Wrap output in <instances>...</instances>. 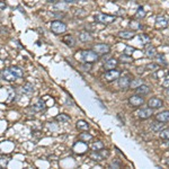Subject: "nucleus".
<instances>
[{
    "instance_id": "nucleus-18",
    "label": "nucleus",
    "mask_w": 169,
    "mask_h": 169,
    "mask_svg": "<svg viewBox=\"0 0 169 169\" xmlns=\"http://www.w3.org/2000/svg\"><path fill=\"white\" fill-rule=\"evenodd\" d=\"M62 42L66 45H68V46H70V47H72V46L76 45V40H74V37L72 35H66L62 38Z\"/></svg>"
},
{
    "instance_id": "nucleus-32",
    "label": "nucleus",
    "mask_w": 169,
    "mask_h": 169,
    "mask_svg": "<svg viewBox=\"0 0 169 169\" xmlns=\"http://www.w3.org/2000/svg\"><path fill=\"white\" fill-rule=\"evenodd\" d=\"M120 60H121L122 62H124V63H132V58H131V55H127V54L121 55Z\"/></svg>"
},
{
    "instance_id": "nucleus-41",
    "label": "nucleus",
    "mask_w": 169,
    "mask_h": 169,
    "mask_svg": "<svg viewBox=\"0 0 169 169\" xmlns=\"http://www.w3.org/2000/svg\"><path fill=\"white\" fill-rule=\"evenodd\" d=\"M64 2H66V4H74V2H76L77 0H63Z\"/></svg>"
},
{
    "instance_id": "nucleus-5",
    "label": "nucleus",
    "mask_w": 169,
    "mask_h": 169,
    "mask_svg": "<svg viewBox=\"0 0 169 169\" xmlns=\"http://www.w3.org/2000/svg\"><path fill=\"white\" fill-rule=\"evenodd\" d=\"M120 78V71L118 70H115V69H110V70H107L105 74H104V79L108 82H112V81H115L116 79Z\"/></svg>"
},
{
    "instance_id": "nucleus-42",
    "label": "nucleus",
    "mask_w": 169,
    "mask_h": 169,
    "mask_svg": "<svg viewBox=\"0 0 169 169\" xmlns=\"http://www.w3.org/2000/svg\"><path fill=\"white\" fill-rule=\"evenodd\" d=\"M163 87H166V88H168L169 87V80H166L163 82Z\"/></svg>"
},
{
    "instance_id": "nucleus-39",
    "label": "nucleus",
    "mask_w": 169,
    "mask_h": 169,
    "mask_svg": "<svg viewBox=\"0 0 169 169\" xmlns=\"http://www.w3.org/2000/svg\"><path fill=\"white\" fill-rule=\"evenodd\" d=\"M6 7H7V4H6L5 1H1V0H0V9H6Z\"/></svg>"
},
{
    "instance_id": "nucleus-27",
    "label": "nucleus",
    "mask_w": 169,
    "mask_h": 169,
    "mask_svg": "<svg viewBox=\"0 0 169 169\" xmlns=\"http://www.w3.org/2000/svg\"><path fill=\"white\" fill-rule=\"evenodd\" d=\"M146 17V11H144V9L142 7H140L138 10H136V13H135V18L136 19H143Z\"/></svg>"
},
{
    "instance_id": "nucleus-38",
    "label": "nucleus",
    "mask_w": 169,
    "mask_h": 169,
    "mask_svg": "<svg viewBox=\"0 0 169 169\" xmlns=\"http://www.w3.org/2000/svg\"><path fill=\"white\" fill-rule=\"evenodd\" d=\"M110 168H114V167H115V168H120V167H121V165H120L118 162H112V163L110 165Z\"/></svg>"
},
{
    "instance_id": "nucleus-31",
    "label": "nucleus",
    "mask_w": 169,
    "mask_h": 169,
    "mask_svg": "<svg viewBox=\"0 0 169 169\" xmlns=\"http://www.w3.org/2000/svg\"><path fill=\"white\" fill-rule=\"evenodd\" d=\"M146 69L149 70V71H157V70H159L160 69V66L158 63H149L146 66Z\"/></svg>"
},
{
    "instance_id": "nucleus-40",
    "label": "nucleus",
    "mask_w": 169,
    "mask_h": 169,
    "mask_svg": "<svg viewBox=\"0 0 169 169\" xmlns=\"http://www.w3.org/2000/svg\"><path fill=\"white\" fill-rule=\"evenodd\" d=\"M144 69H146V68H142V66H139V68H138V70H136V72H138V74H143V72H144Z\"/></svg>"
},
{
    "instance_id": "nucleus-10",
    "label": "nucleus",
    "mask_w": 169,
    "mask_h": 169,
    "mask_svg": "<svg viewBox=\"0 0 169 169\" xmlns=\"http://www.w3.org/2000/svg\"><path fill=\"white\" fill-rule=\"evenodd\" d=\"M130 83H131V80L127 76H122L118 78V87L122 90H126L130 87Z\"/></svg>"
},
{
    "instance_id": "nucleus-12",
    "label": "nucleus",
    "mask_w": 169,
    "mask_h": 169,
    "mask_svg": "<svg viewBox=\"0 0 169 169\" xmlns=\"http://www.w3.org/2000/svg\"><path fill=\"white\" fill-rule=\"evenodd\" d=\"M46 108V105H45V102L43 99H38L36 103L32 106V110H34L35 113H40V112H43Z\"/></svg>"
},
{
    "instance_id": "nucleus-17",
    "label": "nucleus",
    "mask_w": 169,
    "mask_h": 169,
    "mask_svg": "<svg viewBox=\"0 0 169 169\" xmlns=\"http://www.w3.org/2000/svg\"><path fill=\"white\" fill-rule=\"evenodd\" d=\"M135 91H136L138 95H147V94L150 93V87L147 86V85H144V83H142V85H140L139 87L135 88Z\"/></svg>"
},
{
    "instance_id": "nucleus-7",
    "label": "nucleus",
    "mask_w": 169,
    "mask_h": 169,
    "mask_svg": "<svg viewBox=\"0 0 169 169\" xmlns=\"http://www.w3.org/2000/svg\"><path fill=\"white\" fill-rule=\"evenodd\" d=\"M143 103H144L143 97H141L139 95H133L129 98V104L132 107H140L141 105H143Z\"/></svg>"
},
{
    "instance_id": "nucleus-21",
    "label": "nucleus",
    "mask_w": 169,
    "mask_h": 169,
    "mask_svg": "<svg viewBox=\"0 0 169 169\" xmlns=\"http://www.w3.org/2000/svg\"><path fill=\"white\" fill-rule=\"evenodd\" d=\"M77 129L80 130V131H88L89 124L86 121H83V120H79L77 122Z\"/></svg>"
},
{
    "instance_id": "nucleus-14",
    "label": "nucleus",
    "mask_w": 169,
    "mask_h": 169,
    "mask_svg": "<svg viewBox=\"0 0 169 169\" xmlns=\"http://www.w3.org/2000/svg\"><path fill=\"white\" fill-rule=\"evenodd\" d=\"M156 120L159 121V122H162V123H168L169 122V110H163L161 113L157 114L156 116Z\"/></svg>"
},
{
    "instance_id": "nucleus-29",
    "label": "nucleus",
    "mask_w": 169,
    "mask_h": 169,
    "mask_svg": "<svg viewBox=\"0 0 169 169\" xmlns=\"http://www.w3.org/2000/svg\"><path fill=\"white\" fill-rule=\"evenodd\" d=\"M79 139H80V141H83V142H87L88 140H91L93 139V135L91 134H89L88 132H82L79 135Z\"/></svg>"
},
{
    "instance_id": "nucleus-33",
    "label": "nucleus",
    "mask_w": 169,
    "mask_h": 169,
    "mask_svg": "<svg viewBox=\"0 0 169 169\" xmlns=\"http://www.w3.org/2000/svg\"><path fill=\"white\" fill-rule=\"evenodd\" d=\"M142 83H143V82H142V79H135V80L131 81L130 87H132V88H136V87H139L140 85H142Z\"/></svg>"
},
{
    "instance_id": "nucleus-19",
    "label": "nucleus",
    "mask_w": 169,
    "mask_h": 169,
    "mask_svg": "<svg viewBox=\"0 0 169 169\" xmlns=\"http://www.w3.org/2000/svg\"><path fill=\"white\" fill-rule=\"evenodd\" d=\"M163 129H165V123L159 122V121L153 122V123L151 124V130H152L153 132H160V131L163 130Z\"/></svg>"
},
{
    "instance_id": "nucleus-20",
    "label": "nucleus",
    "mask_w": 169,
    "mask_h": 169,
    "mask_svg": "<svg viewBox=\"0 0 169 169\" xmlns=\"http://www.w3.org/2000/svg\"><path fill=\"white\" fill-rule=\"evenodd\" d=\"M91 40H93V37H91L89 32H81L80 34H79V41H80V42L86 43V42L91 41Z\"/></svg>"
},
{
    "instance_id": "nucleus-6",
    "label": "nucleus",
    "mask_w": 169,
    "mask_h": 169,
    "mask_svg": "<svg viewBox=\"0 0 169 169\" xmlns=\"http://www.w3.org/2000/svg\"><path fill=\"white\" fill-rule=\"evenodd\" d=\"M94 51L98 55H104V54H106V53H108L110 51V46L108 44H105V43L95 44L94 45Z\"/></svg>"
},
{
    "instance_id": "nucleus-2",
    "label": "nucleus",
    "mask_w": 169,
    "mask_h": 169,
    "mask_svg": "<svg viewBox=\"0 0 169 169\" xmlns=\"http://www.w3.org/2000/svg\"><path fill=\"white\" fill-rule=\"evenodd\" d=\"M51 30L52 33L55 34V35L63 34V33H66V25L63 22H61L60 19L53 21V22L51 23Z\"/></svg>"
},
{
    "instance_id": "nucleus-45",
    "label": "nucleus",
    "mask_w": 169,
    "mask_h": 169,
    "mask_svg": "<svg viewBox=\"0 0 169 169\" xmlns=\"http://www.w3.org/2000/svg\"><path fill=\"white\" fill-rule=\"evenodd\" d=\"M110 1H112V0H110Z\"/></svg>"
},
{
    "instance_id": "nucleus-23",
    "label": "nucleus",
    "mask_w": 169,
    "mask_h": 169,
    "mask_svg": "<svg viewBox=\"0 0 169 169\" xmlns=\"http://www.w3.org/2000/svg\"><path fill=\"white\" fill-rule=\"evenodd\" d=\"M55 120H57L59 123H68V122L70 121V117H69L68 115H66V114H59V115L55 117Z\"/></svg>"
},
{
    "instance_id": "nucleus-25",
    "label": "nucleus",
    "mask_w": 169,
    "mask_h": 169,
    "mask_svg": "<svg viewBox=\"0 0 169 169\" xmlns=\"http://www.w3.org/2000/svg\"><path fill=\"white\" fill-rule=\"evenodd\" d=\"M146 55H147L148 58H154V57L157 55V50H156V47L150 46L147 51H146Z\"/></svg>"
},
{
    "instance_id": "nucleus-28",
    "label": "nucleus",
    "mask_w": 169,
    "mask_h": 169,
    "mask_svg": "<svg viewBox=\"0 0 169 169\" xmlns=\"http://www.w3.org/2000/svg\"><path fill=\"white\" fill-rule=\"evenodd\" d=\"M159 135H160V139L162 140H169V127H166L161 130L159 132Z\"/></svg>"
},
{
    "instance_id": "nucleus-43",
    "label": "nucleus",
    "mask_w": 169,
    "mask_h": 169,
    "mask_svg": "<svg viewBox=\"0 0 169 169\" xmlns=\"http://www.w3.org/2000/svg\"><path fill=\"white\" fill-rule=\"evenodd\" d=\"M46 1H47V2H54L55 0H46Z\"/></svg>"
},
{
    "instance_id": "nucleus-22",
    "label": "nucleus",
    "mask_w": 169,
    "mask_h": 169,
    "mask_svg": "<svg viewBox=\"0 0 169 169\" xmlns=\"http://www.w3.org/2000/svg\"><path fill=\"white\" fill-rule=\"evenodd\" d=\"M90 148H91L93 151H99V150L104 149V143L102 141H96L90 146Z\"/></svg>"
},
{
    "instance_id": "nucleus-8",
    "label": "nucleus",
    "mask_w": 169,
    "mask_h": 169,
    "mask_svg": "<svg viewBox=\"0 0 169 169\" xmlns=\"http://www.w3.org/2000/svg\"><path fill=\"white\" fill-rule=\"evenodd\" d=\"M162 105H163V102H162L160 98H157V97H152L148 100V107L152 108V110H157V108H160Z\"/></svg>"
},
{
    "instance_id": "nucleus-36",
    "label": "nucleus",
    "mask_w": 169,
    "mask_h": 169,
    "mask_svg": "<svg viewBox=\"0 0 169 169\" xmlns=\"http://www.w3.org/2000/svg\"><path fill=\"white\" fill-rule=\"evenodd\" d=\"M91 64L93 63H89V62H86L83 66H82V69L85 70V71H90L91 70Z\"/></svg>"
},
{
    "instance_id": "nucleus-24",
    "label": "nucleus",
    "mask_w": 169,
    "mask_h": 169,
    "mask_svg": "<svg viewBox=\"0 0 169 169\" xmlns=\"http://www.w3.org/2000/svg\"><path fill=\"white\" fill-rule=\"evenodd\" d=\"M139 38H140V41H141V44L143 45V46L150 43V36H148L146 34H140Z\"/></svg>"
},
{
    "instance_id": "nucleus-35",
    "label": "nucleus",
    "mask_w": 169,
    "mask_h": 169,
    "mask_svg": "<svg viewBox=\"0 0 169 169\" xmlns=\"http://www.w3.org/2000/svg\"><path fill=\"white\" fill-rule=\"evenodd\" d=\"M135 51V49L132 47V46H126L124 49V54H127V55H132L133 53Z\"/></svg>"
},
{
    "instance_id": "nucleus-4",
    "label": "nucleus",
    "mask_w": 169,
    "mask_h": 169,
    "mask_svg": "<svg viewBox=\"0 0 169 169\" xmlns=\"http://www.w3.org/2000/svg\"><path fill=\"white\" fill-rule=\"evenodd\" d=\"M95 21L97 23H100V24H104V25H108V24H112L113 22H115L116 17L112 15H106V14H96L95 15Z\"/></svg>"
},
{
    "instance_id": "nucleus-34",
    "label": "nucleus",
    "mask_w": 169,
    "mask_h": 169,
    "mask_svg": "<svg viewBox=\"0 0 169 169\" xmlns=\"http://www.w3.org/2000/svg\"><path fill=\"white\" fill-rule=\"evenodd\" d=\"M8 93H9V97H8V99H7V103H10V102H13L14 96L16 95V93H15V90L11 88H8Z\"/></svg>"
},
{
    "instance_id": "nucleus-1",
    "label": "nucleus",
    "mask_w": 169,
    "mask_h": 169,
    "mask_svg": "<svg viewBox=\"0 0 169 169\" xmlns=\"http://www.w3.org/2000/svg\"><path fill=\"white\" fill-rule=\"evenodd\" d=\"M23 77V70L18 66H9L2 71V78L7 81H15Z\"/></svg>"
},
{
    "instance_id": "nucleus-16",
    "label": "nucleus",
    "mask_w": 169,
    "mask_h": 169,
    "mask_svg": "<svg viewBox=\"0 0 169 169\" xmlns=\"http://www.w3.org/2000/svg\"><path fill=\"white\" fill-rule=\"evenodd\" d=\"M134 30H121L118 32V37L123 38V40H131L134 37Z\"/></svg>"
},
{
    "instance_id": "nucleus-30",
    "label": "nucleus",
    "mask_w": 169,
    "mask_h": 169,
    "mask_svg": "<svg viewBox=\"0 0 169 169\" xmlns=\"http://www.w3.org/2000/svg\"><path fill=\"white\" fill-rule=\"evenodd\" d=\"M156 59H157V63H158V64H162V66H166V64H167V61L165 59V55H163V54L156 55Z\"/></svg>"
},
{
    "instance_id": "nucleus-3",
    "label": "nucleus",
    "mask_w": 169,
    "mask_h": 169,
    "mask_svg": "<svg viewBox=\"0 0 169 169\" xmlns=\"http://www.w3.org/2000/svg\"><path fill=\"white\" fill-rule=\"evenodd\" d=\"M81 58L85 62H89V63H94L96 62L99 55L96 53L94 50H86V51H82L81 53Z\"/></svg>"
},
{
    "instance_id": "nucleus-37",
    "label": "nucleus",
    "mask_w": 169,
    "mask_h": 169,
    "mask_svg": "<svg viewBox=\"0 0 169 169\" xmlns=\"http://www.w3.org/2000/svg\"><path fill=\"white\" fill-rule=\"evenodd\" d=\"M52 16H53L54 18H63V17H64V14H63V13H53Z\"/></svg>"
},
{
    "instance_id": "nucleus-13",
    "label": "nucleus",
    "mask_w": 169,
    "mask_h": 169,
    "mask_svg": "<svg viewBox=\"0 0 169 169\" xmlns=\"http://www.w3.org/2000/svg\"><path fill=\"white\" fill-rule=\"evenodd\" d=\"M167 26H168L167 19L163 16H157V18H156V27L162 30V28H166Z\"/></svg>"
},
{
    "instance_id": "nucleus-9",
    "label": "nucleus",
    "mask_w": 169,
    "mask_h": 169,
    "mask_svg": "<svg viewBox=\"0 0 169 169\" xmlns=\"http://www.w3.org/2000/svg\"><path fill=\"white\" fill-rule=\"evenodd\" d=\"M153 112H152V108L148 107V108H141V110L138 112V116H139L140 120H147V118H150L152 116Z\"/></svg>"
},
{
    "instance_id": "nucleus-11",
    "label": "nucleus",
    "mask_w": 169,
    "mask_h": 169,
    "mask_svg": "<svg viewBox=\"0 0 169 169\" xmlns=\"http://www.w3.org/2000/svg\"><path fill=\"white\" fill-rule=\"evenodd\" d=\"M21 93H22L23 95H26L30 97V95H33V93H34V86L32 85V83H25L24 86L21 87Z\"/></svg>"
},
{
    "instance_id": "nucleus-26",
    "label": "nucleus",
    "mask_w": 169,
    "mask_h": 169,
    "mask_svg": "<svg viewBox=\"0 0 169 169\" xmlns=\"http://www.w3.org/2000/svg\"><path fill=\"white\" fill-rule=\"evenodd\" d=\"M90 158H91L93 160H96V161H100V160L104 159L103 157H102V154L99 153V151H93V152L90 153Z\"/></svg>"
},
{
    "instance_id": "nucleus-15",
    "label": "nucleus",
    "mask_w": 169,
    "mask_h": 169,
    "mask_svg": "<svg viewBox=\"0 0 169 169\" xmlns=\"http://www.w3.org/2000/svg\"><path fill=\"white\" fill-rule=\"evenodd\" d=\"M118 64V60L115 59V58H110L108 59L105 63H104V68L107 69V70H110V69H115Z\"/></svg>"
},
{
    "instance_id": "nucleus-44",
    "label": "nucleus",
    "mask_w": 169,
    "mask_h": 169,
    "mask_svg": "<svg viewBox=\"0 0 169 169\" xmlns=\"http://www.w3.org/2000/svg\"><path fill=\"white\" fill-rule=\"evenodd\" d=\"M167 147L169 148V141H168V142H167Z\"/></svg>"
}]
</instances>
